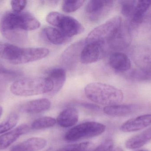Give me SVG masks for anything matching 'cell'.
Returning a JSON list of instances; mask_svg holds the SVG:
<instances>
[{
  "mask_svg": "<svg viewBox=\"0 0 151 151\" xmlns=\"http://www.w3.org/2000/svg\"><path fill=\"white\" fill-rule=\"evenodd\" d=\"M137 151H149L148 150H138Z\"/></svg>",
  "mask_w": 151,
  "mask_h": 151,
  "instance_id": "obj_33",
  "label": "cell"
},
{
  "mask_svg": "<svg viewBox=\"0 0 151 151\" xmlns=\"http://www.w3.org/2000/svg\"><path fill=\"white\" fill-rule=\"evenodd\" d=\"M106 128V126L99 122H84L69 130L65 135V139L68 142H75L81 139L92 138L103 134Z\"/></svg>",
  "mask_w": 151,
  "mask_h": 151,
  "instance_id": "obj_7",
  "label": "cell"
},
{
  "mask_svg": "<svg viewBox=\"0 0 151 151\" xmlns=\"http://www.w3.org/2000/svg\"><path fill=\"white\" fill-rule=\"evenodd\" d=\"M19 117L17 113L11 114L5 121L0 124V134L5 133L15 127L17 124Z\"/></svg>",
  "mask_w": 151,
  "mask_h": 151,
  "instance_id": "obj_25",
  "label": "cell"
},
{
  "mask_svg": "<svg viewBox=\"0 0 151 151\" xmlns=\"http://www.w3.org/2000/svg\"><path fill=\"white\" fill-rule=\"evenodd\" d=\"M47 141L41 137H32L12 147L10 151H38L44 149Z\"/></svg>",
  "mask_w": 151,
  "mask_h": 151,
  "instance_id": "obj_17",
  "label": "cell"
},
{
  "mask_svg": "<svg viewBox=\"0 0 151 151\" xmlns=\"http://www.w3.org/2000/svg\"><path fill=\"white\" fill-rule=\"evenodd\" d=\"M85 44V40H81L73 43L68 47L64 51L61 57L63 64L68 69L74 67L77 61L81 59V53Z\"/></svg>",
  "mask_w": 151,
  "mask_h": 151,
  "instance_id": "obj_9",
  "label": "cell"
},
{
  "mask_svg": "<svg viewBox=\"0 0 151 151\" xmlns=\"http://www.w3.org/2000/svg\"><path fill=\"white\" fill-rule=\"evenodd\" d=\"M30 128L27 125L23 124L0 136V149L3 150L8 148L20 136L28 133Z\"/></svg>",
  "mask_w": 151,
  "mask_h": 151,
  "instance_id": "obj_13",
  "label": "cell"
},
{
  "mask_svg": "<svg viewBox=\"0 0 151 151\" xmlns=\"http://www.w3.org/2000/svg\"><path fill=\"white\" fill-rule=\"evenodd\" d=\"M109 62L111 66L118 72H123L131 69L130 59L127 55L122 52H116L112 54Z\"/></svg>",
  "mask_w": 151,
  "mask_h": 151,
  "instance_id": "obj_18",
  "label": "cell"
},
{
  "mask_svg": "<svg viewBox=\"0 0 151 151\" xmlns=\"http://www.w3.org/2000/svg\"><path fill=\"white\" fill-rule=\"evenodd\" d=\"M43 34L51 43L55 45H62L70 41V38L56 27H47L42 30Z\"/></svg>",
  "mask_w": 151,
  "mask_h": 151,
  "instance_id": "obj_20",
  "label": "cell"
},
{
  "mask_svg": "<svg viewBox=\"0 0 151 151\" xmlns=\"http://www.w3.org/2000/svg\"><path fill=\"white\" fill-rule=\"evenodd\" d=\"M79 119V113L73 107H68L62 111L57 118V123L63 128H69L75 126Z\"/></svg>",
  "mask_w": 151,
  "mask_h": 151,
  "instance_id": "obj_15",
  "label": "cell"
},
{
  "mask_svg": "<svg viewBox=\"0 0 151 151\" xmlns=\"http://www.w3.org/2000/svg\"><path fill=\"white\" fill-rule=\"evenodd\" d=\"M47 78L53 84V90L49 95L50 96H54L58 93L63 87L66 79V73L63 68H54L49 72Z\"/></svg>",
  "mask_w": 151,
  "mask_h": 151,
  "instance_id": "obj_16",
  "label": "cell"
},
{
  "mask_svg": "<svg viewBox=\"0 0 151 151\" xmlns=\"http://www.w3.org/2000/svg\"><path fill=\"white\" fill-rule=\"evenodd\" d=\"M51 103L49 99L40 98L27 102L23 105L22 109L27 113L35 114L47 111Z\"/></svg>",
  "mask_w": 151,
  "mask_h": 151,
  "instance_id": "obj_19",
  "label": "cell"
},
{
  "mask_svg": "<svg viewBox=\"0 0 151 151\" xmlns=\"http://www.w3.org/2000/svg\"><path fill=\"white\" fill-rule=\"evenodd\" d=\"M56 120L50 117H44L35 120L31 125V128L35 130H40L52 127L56 124Z\"/></svg>",
  "mask_w": 151,
  "mask_h": 151,
  "instance_id": "obj_24",
  "label": "cell"
},
{
  "mask_svg": "<svg viewBox=\"0 0 151 151\" xmlns=\"http://www.w3.org/2000/svg\"><path fill=\"white\" fill-rule=\"evenodd\" d=\"M3 113V108L0 105V118L2 114Z\"/></svg>",
  "mask_w": 151,
  "mask_h": 151,
  "instance_id": "obj_32",
  "label": "cell"
},
{
  "mask_svg": "<svg viewBox=\"0 0 151 151\" xmlns=\"http://www.w3.org/2000/svg\"><path fill=\"white\" fill-rule=\"evenodd\" d=\"M22 75L20 71L6 68L0 64V82H10L17 79Z\"/></svg>",
  "mask_w": 151,
  "mask_h": 151,
  "instance_id": "obj_23",
  "label": "cell"
},
{
  "mask_svg": "<svg viewBox=\"0 0 151 151\" xmlns=\"http://www.w3.org/2000/svg\"><path fill=\"white\" fill-rule=\"evenodd\" d=\"M27 4V1L24 0L12 1L11 2L12 7L13 11L17 12H21Z\"/></svg>",
  "mask_w": 151,
  "mask_h": 151,
  "instance_id": "obj_30",
  "label": "cell"
},
{
  "mask_svg": "<svg viewBox=\"0 0 151 151\" xmlns=\"http://www.w3.org/2000/svg\"><path fill=\"white\" fill-rule=\"evenodd\" d=\"M87 98L98 104L106 106L120 104L123 101L122 91L117 88L101 82H92L84 88Z\"/></svg>",
  "mask_w": 151,
  "mask_h": 151,
  "instance_id": "obj_2",
  "label": "cell"
},
{
  "mask_svg": "<svg viewBox=\"0 0 151 151\" xmlns=\"http://www.w3.org/2000/svg\"><path fill=\"white\" fill-rule=\"evenodd\" d=\"M114 146L113 140L111 138H108L92 151H111L113 149Z\"/></svg>",
  "mask_w": 151,
  "mask_h": 151,
  "instance_id": "obj_29",
  "label": "cell"
},
{
  "mask_svg": "<svg viewBox=\"0 0 151 151\" xmlns=\"http://www.w3.org/2000/svg\"><path fill=\"white\" fill-rule=\"evenodd\" d=\"M104 44L96 43H86L81 53L80 61L85 64L96 63L104 54Z\"/></svg>",
  "mask_w": 151,
  "mask_h": 151,
  "instance_id": "obj_11",
  "label": "cell"
},
{
  "mask_svg": "<svg viewBox=\"0 0 151 151\" xmlns=\"http://www.w3.org/2000/svg\"><path fill=\"white\" fill-rule=\"evenodd\" d=\"M151 140V127L133 137L126 143L127 148L135 150L142 147Z\"/></svg>",
  "mask_w": 151,
  "mask_h": 151,
  "instance_id": "obj_21",
  "label": "cell"
},
{
  "mask_svg": "<svg viewBox=\"0 0 151 151\" xmlns=\"http://www.w3.org/2000/svg\"><path fill=\"white\" fill-rule=\"evenodd\" d=\"M151 125V114H145L127 121L122 125L120 129L126 133L136 132Z\"/></svg>",
  "mask_w": 151,
  "mask_h": 151,
  "instance_id": "obj_12",
  "label": "cell"
},
{
  "mask_svg": "<svg viewBox=\"0 0 151 151\" xmlns=\"http://www.w3.org/2000/svg\"><path fill=\"white\" fill-rule=\"evenodd\" d=\"M139 109V106L137 105L119 104L105 106L104 111L109 116L123 117L135 113Z\"/></svg>",
  "mask_w": 151,
  "mask_h": 151,
  "instance_id": "obj_14",
  "label": "cell"
},
{
  "mask_svg": "<svg viewBox=\"0 0 151 151\" xmlns=\"http://www.w3.org/2000/svg\"><path fill=\"white\" fill-rule=\"evenodd\" d=\"M137 1H120L121 12L124 17L129 18H131L134 13Z\"/></svg>",
  "mask_w": 151,
  "mask_h": 151,
  "instance_id": "obj_26",
  "label": "cell"
},
{
  "mask_svg": "<svg viewBox=\"0 0 151 151\" xmlns=\"http://www.w3.org/2000/svg\"><path fill=\"white\" fill-rule=\"evenodd\" d=\"M82 105L86 109L93 111H99L100 110V107L97 105L93 104L91 103H83Z\"/></svg>",
  "mask_w": 151,
  "mask_h": 151,
  "instance_id": "obj_31",
  "label": "cell"
},
{
  "mask_svg": "<svg viewBox=\"0 0 151 151\" xmlns=\"http://www.w3.org/2000/svg\"><path fill=\"white\" fill-rule=\"evenodd\" d=\"M114 1H89L85 8V13L89 20L97 22L102 20L109 14L113 7Z\"/></svg>",
  "mask_w": 151,
  "mask_h": 151,
  "instance_id": "obj_8",
  "label": "cell"
},
{
  "mask_svg": "<svg viewBox=\"0 0 151 151\" xmlns=\"http://www.w3.org/2000/svg\"><path fill=\"white\" fill-rule=\"evenodd\" d=\"M46 20L49 24L56 27L70 38L83 33L84 31L83 26L77 20L57 12L49 13Z\"/></svg>",
  "mask_w": 151,
  "mask_h": 151,
  "instance_id": "obj_6",
  "label": "cell"
},
{
  "mask_svg": "<svg viewBox=\"0 0 151 151\" xmlns=\"http://www.w3.org/2000/svg\"><path fill=\"white\" fill-rule=\"evenodd\" d=\"M53 89V83L48 78H27L15 81L10 90L16 95L27 97L49 94Z\"/></svg>",
  "mask_w": 151,
  "mask_h": 151,
  "instance_id": "obj_3",
  "label": "cell"
},
{
  "mask_svg": "<svg viewBox=\"0 0 151 151\" xmlns=\"http://www.w3.org/2000/svg\"><path fill=\"white\" fill-rule=\"evenodd\" d=\"M48 49L44 48H21L19 56L14 64H27L40 60L48 56Z\"/></svg>",
  "mask_w": 151,
  "mask_h": 151,
  "instance_id": "obj_10",
  "label": "cell"
},
{
  "mask_svg": "<svg viewBox=\"0 0 151 151\" xmlns=\"http://www.w3.org/2000/svg\"><path fill=\"white\" fill-rule=\"evenodd\" d=\"M85 1H64L62 3V10L67 13L74 12L80 9L85 2Z\"/></svg>",
  "mask_w": 151,
  "mask_h": 151,
  "instance_id": "obj_27",
  "label": "cell"
},
{
  "mask_svg": "<svg viewBox=\"0 0 151 151\" xmlns=\"http://www.w3.org/2000/svg\"><path fill=\"white\" fill-rule=\"evenodd\" d=\"M89 144L88 142L70 144L62 147L56 151H86Z\"/></svg>",
  "mask_w": 151,
  "mask_h": 151,
  "instance_id": "obj_28",
  "label": "cell"
},
{
  "mask_svg": "<svg viewBox=\"0 0 151 151\" xmlns=\"http://www.w3.org/2000/svg\"><path fill=\"white\" fill-rule=\"evenodd\" d=\"M122 26L121 17H113L93 29L85 39V43H96L104 44L105 43L111 42L119 33Z\"/></svg>",
  "mask_w": 151,
  "mask_h": 151,
  "instance_id": "obj_4",
  "label": "cell"
},
{
  "mask_svg": "<svg viewBox=\"0 0 151 151\" xmlns=\"http://www.w3.org/2000/svg\"><path fill=\"white\" fill-rule=\"evenodd\" d=\"M151 6V1L142 0L137 1L134 13L130 18L131 21L134 24L142 23L146 12Z\"/></svg>",
  "mask_w": 151,
  "mask_h": 151,
  "instance_id": "obj_22",
  "label": "cell"
},
{
  "mask_svg": "<svg viewBox=\"0 0 151 151\" xmlns=\"http://www.w3.org/2000/svg\"><path fill=\"white\" fill-rule=\"evenodd\" d=\"M40 25V21L29 12H9L2 18L0 31L9 40L21 43L26 39V31L38 29Z\"/></svg>",
  "mask_w": 151,
  "mask_h": 151,
  "instance_id": "obj_1",
  "label": "cell"
},
{
  "mask_svg": "<svg viewBox=\"0 0 151 151\" xmlns=\"http://www.w3.org/2000/svg\"><path fill=\"white\" fill-rule=\"evenodd\" d=\"M132 58L137 69L131 72L132 79L137 81L151 79V49L144 45L136 46L132 51Z\"/></svg>",
  "mask_w": 151,
  "mask_h": 151,
  "instance_id": "obj_5",
  "label": "cell"
}]
</instances>
